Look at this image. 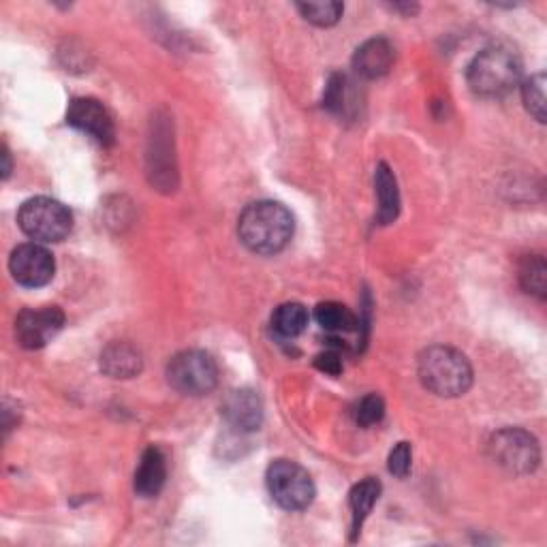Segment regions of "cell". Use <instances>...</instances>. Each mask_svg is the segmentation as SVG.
Masks as SVG:
<instances>
[{
	"label": "cell",
	"mask_w": 547,
	"mask_h": 547,
	"mask_svg": "<svg viewBox=\"0 0 547 547\" xmlns=\"http://www.w3.org/2000/svg\"><path fill=\"white\" fill-rule=\"evenodd\" d=\"M293 231L291 212L276 201L250 203L238 221L242 244L257 255L280 253L291 242Z\"/></svg>",
	"instance_id": "6da1fadb"
},
{
	"label": "cell",
	"mask_w": 547,
	"mask_h": 547,
	"mask_svg": "<svg viewBox=\"0 0 547 547\" xmlns=\"http://www.w3.org/2000/svg\"><path fill=\"white\" fill-rule=\"evenodd\" d=\"M522 77V62L507 45H492L475 56L468 65L466 80L479 97L498 99L518 86Z\"/></svg>",
	"instance_id": "7a4b0ae2"
},
{
	"label": "cell",
	"mask_w": 547,
	"mask_h": 547,
	"mask_svg": "<svg viewBox=\"0 0 547 547\" xmlns=\"http://www.w3.org/2000/svg\"><path fill=\"white\" fill-rule=\"evenodd\" d=\"M419 379L434 396L458 398L471 389L473 368L460 351L439 345L421 353Z\"/></svg>",
	"instance_id": "3957f363"
},
{
	"label": "cell",
	"mask_w": 547,
	"mask_h": 547,
	"mask_svg": "<svg viewBox=\"0 0 547 547\" xmlns=\"http://www.w3.org/2000/svg\"><path fill=\"white\" fill-rule=\"evenodd\" d=\"M18 223L28 238L50 244L69 236L73 227V216L60 201L52 197H35L28 199L20 208Z\"/></svg>",
	"instance_id": "277c9868"
},
{
	"label": "cell",
	"mask_w": 547,
	"mask_h": 547,
	"mask_svg": "<svg viewBox=\"0 0 547 547\" xmlns=\"http://www.w3.org/2000/svg\"><path fill=\"white\" fill-rule=\"evenodd\" d=\"M265 481L272 498L287 511H304L315 500V483L298 462L274 460Z\"/></svg>",
	"instance_id": "5b68a950"
},
{
	"label": "cell",
	"mask_w": 547,
	"mask_h": 547,
	"mask_svg": "<svg viewBox=\"0 0 547 547\" xmlns=\"http://www.w3.org/2000/svg\"><path fill=\"white\" fill-rule=\"evenodd\" d=\"M167 381L184 396H206L218 383V368L206 351H182L171 357Z\"/></svg>",
	"instance_id": "8992f818"
},
{
	"label": "cell",
	"mask_w": 547,
	"mask_h": 547,
	"mask_svg": "<svg viewBox=\"0 0 547 547\" xmlns=\"http://www.w3.org/2000/svg\"><path fill=\"white\" fill-rule=\"evenodd\" d=\"M490 456L505 471L515 475H528L539 466L541 449L533 434L520 428H505L492 436Z\"/></svg>",
	"instance_id": "52a82bcc"
},
{
	"label": "cell",
	"mask_w": 547,
	"mask_h": 547,
	"mask_svg": "<svg viewBox=\"0 0 547 547\" xmlns=\"http://www.w3.org/2000/svg\"><path fill=\"white\" fill-rule=\"evenodd\" d=\"M65 325V312L58 306L28 308L15 319V338L24 349H43Z\"/></svg>",
	"instance_id": "ba28073f"
},
{
	"label": "cell",
	"mask_w": 547,
	"mask_h": 547,
	"mask_svg": "<svg viewBox=\"0 0 547 547\" xmlns=\"http://www.w3.org/2000/svg\"><path fill=\"white\" fill-rule=\"evenodd\" d=\"M9 270H11V276L15 278V283L22 287L37 289V287L48 285L54 278L56 263L48 248L30 242L13 250L9 259Z\"/></svg>",
	"instance_id": "9c48e42d"
},
{
	"label": "cell",
	"mask_w": 547,
	"mask_h": 547,
	"mask_svg": "<svg viewBox=\"0 0 547 547\" xmlns=\"http://www.w3.org/2000/svg\"><path fill=\"white\" fill-rule=\"evenodd\" d=\"M67 122L101 146H112L116 142L114 118L109 116L105 105L97 99H73L67 112Z\"/></svg>",
	"instance_id": "30bf717a"
},
{
	"label": "cell",
	"mask_w": 547,
	"mask_h": 547,
	"mask_svg": "<svg viewBox=\"0 0 547 547\" xmlns=\"http://www.w3.org/2000/svg\"><path fill=\"white\" fill-rule=\"evenodd\" d=\"M223 417L227 424L238 432H253L259 430L263 419V404L261 398L253 389H236L231 392L223 404Z\"/></svg>",
	"instance_id": "8fae6325"
},
{
	"label": "cell",
	"mask_w": 547,
	"mask_h": 547,
	"mask_svg": "<svg viewBox=\"0 0 547 547\" xmlns=\"http://www.w3.org/2000/svg\"><path fill=\"white\" fill-rule=\"evenodd\" d=\"M167 481V460L159 447H148L135 471V492L142 498L159 496Z\"/></svg>",
	"instance_id": "7c38bea8"
},
{
	"label": "cell",
	"mask_w": 547,
	"mask_h": 547,
	"mask_svg": "<svg viewBox=\"0 0 547 547\" xmlns=\"http://www.w3.org/2000/svg\"><path fill=\"white\" fill-rule=\"evenodd\" d=\"M394 65V48L387 39H370L353 56V69L366 77V80H377L383 77Z\"/></svg>",
	"instance_id": "4fadbf2b"
},
{
	"label": "cell",
	"mask_w": 547,
	"mask_h": 547,
	"mask_svg": "<svg viewBox=\"0 0 547 547\" xmlns=\"http://www.w3.org/2000/svg\"><path fill=\"white\" fill-rule=\"evenodd\" d=\"M101 368L112 379H131L142 370V355L129 342H114L101 353Z\"/></svg>",
	"instance_id": "5bb4252c"
},
{
	"label": "cell",
	"mask_w": 547,
	"mask_h": 547,
	"mask_svg": "<svg viewBox=\"0 0 547 547\" xmlns=\"http://www.w3.org/2000/svg\"><path fill=\"white\" fill-rule=\"evenodd\" d=\"M374 189H377L379 197L377 221L381 225L394 223L400 214V193L394 171L389 169L387 163H379L377 169H374Z\"/></svg>",
	"instance_id": "9a60e30c"
},
{
	"label": "cell",
	"mask_w": 547,
	"mask_h": 547,
	"mask_svg": "<svg viewBox=\"0 0 547 547\" xmlns=\"http://www.w3.org/2000/svg\"><path fill=\"white\" fill-rule=\"evenodd\" d=\"M381 496V483L377 479H364L353 486L351 494H349V505H351V533L353 539H357L359 530H362L366 518L370 515L372 507L377 505V500Z\"/></svg>",
	"instance_id": "2e32d148"
},
{
	"label": "cell",
	"mask_w": 547,
	"mask_h": 547,
	"mask_svg": "<svg viewBox=\"0 0 547 547\" xmlns=\"http://www.w3.org/2000/svg\"><path fill=\"white\" fill-rule=\"evenodd\" d=\"M308 319V310L302 304H280L272 315V330L283 338H298L306 330Z\"/></svg>",
	"instance_id": "e0dca14e"
},
{
	"label": "cell",
	"mask_w": 547,
	"mask_h": 547,
	"mask_svg": "<svg viewBox=\"0 0 547 547\" xmlns=\"http://www.w3.org/2000/svg\"><path fill=\"white\" fill-rule=\"evenodd\" d=\"M315 319L330 334H349L359 325L353 312L338 302H321L315 308Z\"/></svg>",
	"instance_id": "ac0fdd59"
},
{
	"label": "cell",
	"mask_w": 547,
	"mask_h": 547,
	"mask_svg": "<svg viewBox=\"0 0 547 547\" xmlns=\"http://www.w3.org/2000/svg\"><path fill=\"white\" fill-rule=\"evenodd\" d=\"M520 283L526 293H533L537 298L547 295V263L541 255H530L520 265Z\"/></svg>",
	"instance_id": "d6986e66"
},
{
	"label": "cell",
	"mask_w": 547,
	"mask_h": 547,
	"mask_svg": "<svg viewBox=\"0 0 547 547\" xmlns=\"http://www.w3.org/2000/svg\"><path fill=\"white\" fill-rule=\"evenodd\" d=\"M298 9L306 22L321 28L334 26L342 18V13H345V5L334 3V0H325V3H300Z\"/></svg>",
	"instance_id": "ffe728a7"
},
{
	"label": "cell",
	"mask_w": 547,
	"mask_h": 547,
	"mask_svg": "<svg viewBox=\"0 0 547 547\" xmlns=\"http://www.w3.org/2000/svg\"><path fill=\"white\" fill-rule=\"evenodd\" d=\"M522 99L528 114L539 122H545V75L537 73L528 77L522 86Z\"/></svg>",
	"instance_id": "44dd1931"
},
{
	"label": "cell",
	"mask_w": 547,
	"mask_h": 547,
	"mask_svg": "<svg viewBox=\"0 0 547 547\" xmlns=\"http://www.w3.org/2000/svg\"><path fill=\"white\" fill-rule=\"evenodd\" d=\"M349 105V80L345 75L334 73L325 86L323 107L330 109L332 114H347Z\"/></svg>",
	"instance_id": "7402d4cb"
},
{
	"label": "cell",
	"mask_w": 547,
	"mask_h": 547,
	"mask_svg": "<svg viewBox=\"0 0 547 547\" xmlns=\"http://www.w3.org/2000/svg\"><path fill=\"white\" fill-rule=\"evenodd\" d=\"M383 415H385V402L377 394L364 396L355 406V421L364 428L379 424V421L383 419Z\"/></svg>",
	"instance_id": "603a6c76"
},
{
	"label": "cell",
	"mask_w": 547,
	"mask_h": 547,
	"mask_svg": "<svg viewBox=\"0 0 547 547\" xmlns=\"http://www.w3.org/2000/svg\"><path fill=\"white\" fill-rule=\"evenodd\" d=\"M411 464H413V451L409 443H398L392 453H389L387 460V468L389 473L398 479H404L406 475L411 473Z\"/></svg>",
	"instance_id": "cb8c5ba5"
},
{
	"label": "cell",
	"mask_w": 547,
	"mask_h": 547,
	"mask_svg": "<svg viewBox=\"0 0 547 547\" xmlns=\"http://www.w3.org/2000/svg\"><path fill=\"white\" fill-rule=\"evenodd\" d=\"M315 366L330 377H338L342 372V357L336 351H323L315 357Z\"/></svg>",
	"instance_id": "d4e9b609"
},
{
	"label": "cell",
	"mask_w": 547,
	"mask_h": 547,
	"mask_svg": "<svg viewBox=\"0 0 547 547\" xmlns=\"http://www.w3.org/2000/svg\"><path fill=\"white\" fill-rule=\"evenodd\" d=\"M3 159H5V167H3V178H9L11 174V159H9V150H3Z\"/></svg>",
	"instance_id": "484cf974"
}]
</instances>
